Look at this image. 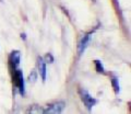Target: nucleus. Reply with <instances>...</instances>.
Masks as SVG:
<instances>
[{
    "mask_svg": "<svg viewBox=\"0 0 131 114\" xmlns=\"http://www.w3.org/2000/svg\"><path fill=\"white\" fill-rule=\"evenodd\" d=\"M36 78H37V76H36V71H35V70H33V71H32V74L28 76V80L32 81V82H34V81L36 80Z\"/></svg>",
    "mask_w": 131,
    "mask_h": 114,
    "instance_id": "nucleus-9",
    "label": "nucleus"
},
{
    "mask_svg": "<svg viewBox=\"0 0 131 114\" xmlns=\"http://www.w3.org/2000/svg\"><path fill=\"white\" fill-rule=\"evenodd\" d=\"M37 68H38V74L42 77L43 81L46 80V62L42 57L37 58Z\"/></svg>",
    "mask_w": 131,
    "mask_h": 114,
    "instance_id": "nucleus-5",
    "label": "nucleus"
},
{
    "mask_svg": "<svg viewBox=\"0 0 131 114\" xmlns=\"http://www.w3.org/2000/svg\"><path fill=\"white\" fill-rule=\"evenodd\" d=\"M94 64H95V68H96L97 72H100V74H105V69H104V66H103V64H102L101 60H95Z\"/></svg>",
    "mask_w": 131,
    "mask_h": 114,
    "instance_id": "nucleus-7",
    "label": "nucleus"
},
{
    "mask_svg": "<svg viewBox=\"0 0 131 114\" xmlns=\"http://www.w3.org/2000/svg\"><path fill=\"white\" fill-rule=\"evenodd\" d=\"M44 60H45L46 63H52V62H54V57L51 56V54H47Z\"/></svg>",
    "mask_w": 131,
    "mask_h": 114,
    "instance_id": "nucleus-10",
    "label": "nucleus"
},
{
    "mask_svg": "<svg viewBox=\"0 0 131 114\" xmlns=\"http://www.w3.org/2000/svg\"><path fill=\"white\" fill-rule=\"evenodd\" d=\"M20 56H21V55H20L19 51H13L11 53V55H10V63L12 65V67H13V70L19 67V65H20Z\"/></svg>",
    "mask_w": 131,
    "mask_h": 114,
    "instance_id": "nucleus-6",
    "label": "nucleus"
},
{
    "mask_svg": "<svg viewBox=\"0 0 131 114\" xmlns=\"http://www.w3.org/2000/svg\"><path fill=\"white\" fill-rule=\"evenodd\" d=\"M13 81H14V84L15 87L19 89L20 93L23 96L24 94V79H23V74H22V70L19 68H16L13 70Z\"/></svg>",
    "mask_w": 131,
    "mask_h": 114,
    "instance_id": "nucleus-1",
    "label": "nucleus"
},
{
    "mask_svg": "<svg viewBox=\"0 0 131 114\" xmlns=\"http://www.w3.org/2000/svg\"><path fill=\"white\" fill-rule=\"evenodd\" d=\"M80 94H81V99H82V101H83L84 105L89 110H91L94 107V105L96 104V100L94 99V98L91 94H90V93L86 90H84V89H81V90H80Z\"/></svg>",
    "mask_w": 131,
    "mask_h": 114,
    "instance_id": "nucleus-2",
    "label": "nucleus"
},
{
    "mask_svg": "<svg viewBox=\"0 0 131 114\" xmlns=\"http://www.w3.org/2000/svg\"><path fill=\"white\" fill-rule=\"evenodd\" d=\"M112 84H113V88L116 93H119L120 91V87H119V82H118V79L116 77H113L112 78Z\"/></svg>",
    "mask_w": 131,
    "mask_h": 114,
    "instance_id": "nucleus-8",
    "label": "nucleus"
},
{
    "mask_svg": "<svg viewBox=\"0 0 131 114\" xmlns=\"http://www.w3.org/2000/svg\"><path fill=\"white\" fill-rule=\"evenodd\" d=\"M64 108L63 102H55L49 104L46 110H44V113H60Z\"/></svg>",
    "mask_w": 131,
    "mask_h": 114,
    "instance_id": "nucleus-4",
    "label": "nucleus"
},
{
    "mask_svg": "<svg viewBox=\"0 0 131 114\" xmlns=\"http://www.w3.org/2000/svg\"><path fill=\"white\" fill-rule=\"evenodd\" d=\"M90 39H91V33H86V34H84L83 36H82V39L79 42V45H78V54H79V56H81L82 54H83L85 48L88 47Z\"/></svg>",
    "mask_w": 131,
    "mask_h": 114,
    "instance_id": "nucleus-3",
    "label": "nucleus"
}]
</instances>
